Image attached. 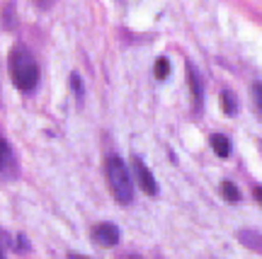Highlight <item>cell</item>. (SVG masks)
Wrapping results in <instances>:
<instances>
[{
    "label": "cell",
    "mask_w": 262,
    "mask_h": 259,
    "mask_svg": "<svg viewBox=\"0 0 262 259\" xmlns=\"http://www.w3.org/2000/svg\"><path fill=\"white\" fill-rule=\"evenodd\" d=\"M0 259H8V257H5V250H3V247H0Z\"/></svg>",
    "instance_id": "obj_17"
},
{
    "label": "cell",
    "mask_w": 262,
    "mask_h": 259,
    "mask_svg": "<svg viewBox=\"0 0 262 259\" xmlns=\"http://www.w3.org/2000/svg\"><path fill=\"white\" fill-rule=\"evenodd\" d=\"M153 75H156V80H160V83H163V80H165V78H168V75H170V61H168V58H165V56H160L158 61H156V68H153Z\"/></svg>",
    "instance_id": "obj_10"
},
{
    "label": "cell",
    "mask_w": 262,
    "mask_h": 259,
    "mask_svg": "<svg viewBox=\"0 0 262 259\" xmlns=\"http://www.w3.org/2000/svg\"><path fill=\"white\" fill-rule=\"evenodd\" d=\"M211 148H214V153L219 157H228L231 155V140L226 138L224 133H214V136H211Z\"/></svg>",
    "instance_id": "obj_8"
},
{
    "label": "cell",
    "mask_w": 262,
    "mask_h": 259,
    "mask_svg": "<svg viewBox=\"0 0 262 259\" xmlns=\"http://www.w3.org/2000/svg\"><path fill=\"white\" fill-rule=\"evenodd\" d=\"M90 238H93L100 247H112L119 242V228L114 223L104 221V223H97L93 230H90Z\"/></svg>",
    "instance_id": "obj_3"
},
{
    "label": "cell",
    "mask_w": 262,
    "mask_h": 259,
    "mask_svg": "<svg viewBox=\"0 0 262 259\" xmlns=\"http://www.w3.org/2000/svg\"><path fill=\"white\" fill-rule=\"evenodd\" d=\"M0 177H5V179L17 177V157L5 138H0Z\"/></svg>",
    "instance_id": "obj_4"
},
{
    "label": "cell",
    "mask_w": 262,
    "mask_h": 259,
    "mask_svg": "<svg viewBox=\"0 0 262 259\" xmlns=\"http://www.w3.org/2000/svg\"><path fill=\"white\" fill-rule=\"evenodd\" d=\"M187 83H189V90L194 95V107L202 109V102H204V87H202V78L196 73V68L192 63H187Z\"/></svg>",
    "instance_id": "obj_6"
},
{
    "label": "cell",
    "mask_w": 262,
    "mask_h": 259,
    "mask_svg": "<svg viewBox=\"0 0 262 259\" xmlns=\"http://www.w3.org/2000/svg\"><path fill=\"white\" fill-rule=\"evenodd\" d=\"M253 196H255V201H257V204L262 206V186H257V189H255Z\"/></svg>",
    "instance_id": "obj_15"
},
{
    "label": "cell",
    "mask_w": 262,
    "mask_h": 259,
    "mask_svg": "<svg viewBox=\"0 0 262 259\" xmlns=\"http://www.w3.org/2000/svg\"><path fill=\"white\" fill-rule=\"evenodd\" d=\"M68 259H90V257H83V254H68Z\"/></svg>",
    "instance_id": "obj_16"
},
{
    "label": "cell",
    "mask_w": 262,
    "mask_h": 259,
    "mask_svg": "<svg viewBox=\"0 0 262 259\" xmlns=\"http://www.w3.org/2000/svg\"><path fill=\"white\" fill-rule=\"evenodd\" d=\"M221 109H224L226 116H235V114H238V100H235V92H231V90H221Z\"/></svg>",
    "instance_id": "obj_9"
},
{
    "label": "cell",
    "mask_w": 262,
    "mask_h": 259,
    "mask_svg": "<svg viewBox=\"0 0 262 259\" xmlns=\"http://www.w3.org/2000/svg\"><path fill=\"white\" fill-rule=\"evenodd\" d=\"M134 172H136V182L141 184V189H143L146 194H150V196L158 194V184H156V177L150 175V170L143 165V160H141V157H134Z\"/></svg>",
    "instance_id": "obj_5"
},
{
    "label": "cell",
    "mask_w": 262,
    "mask_h": 259,
    "mask_svg": "<svg viewBox=\"0 0 262 259\" xmlns=\"http://www.w3.org/2000/svg\"><path fill=\"white\" fill-rule=\"evenodd\" d=\"M238 240L243 242L245 247H250L257 254H262V235L257 230H238Z\"/></svg>",
    "instance_id": "obj_7"
},
{
    "label": "cell",
    "mask_w": 262,
    "mask_h": 259,
    "mask_svg": "<svg viewBox=\"0 0 262 259\" xmlns=\"http://www.w3.org/2000/svg\"><path fill=\"white\" fill-rule=\"evenodd\" d=\"M0 247H3V250H5V247H15V240H12L5 230H0Z\"/></svg>",
    "instance_id": "obj_14"
},
{
    "label": "cell",
    "mask_w": 262,
    "mask_h": 259,
    "mask_svg": "<svg viewBox=\"0 0 262 259\" xmlns=\"http://www.w3.org/2000/svg\"><path fill=\"white\" fill-rule=\"evenodd\" d=\"M8 68L15 87H19L22 92H32L39 85V63L25 46H12L8 56Z\"/></svg>",
    "instance_id": "obj_1"
},
{
    "label": "cell",
    "mask_w": 262,
    "mask_h": 259,
    "mask_svg": "<svg viewBox=\"0 0 262 259\" xmlns=\"http://www.w3.org/2000/svg\"><path fill=\"white\" fill-rule=\"evenodd\" d=\"M71 87L75 90V95H78V100H83V83H80V75H78V73L71 75Z\"/></svg>",
    "instance_id": "obj_13"
},
{
    "label": "cell",
    "mask_w": 262,
    "mask_h": 259,
    "mask_svg": "<svg viewBox=\"0 0 262 259\" xmlns=\"http://www.w3.org/2000/svg\"><path fill=\"white\" fill-rule=\"evenodd\" d=\"M221 194L228 199V201H241V192H238V186L233 182H224L221 184Z\"/></svg>",
    "instance_id": "obj_11"
},
{
    "label": "cell",
    "mask_w": 262,
    "mask_h": 259,
    "mask_svg": "<svg viewBox=\"0 0 262 259\" xmlns=\"http://www.w3.org/2000/svg\"><path fill=\"white\" fill-rule=\"evenodd\" d=\"M253 102H255V111H257V116L262 119V83L253 85Z\"/></svg>",
    "instance_id": "obj_12"
},
{
    "label": "cell",
    "mask_w": 262,
    "mask_h": 259,
    "mask_svg": "<svg viewBox=\"0 0 262 259\" xmlns=\"http://www.w3.org/2000/svg\"><path fill=\"white\" fill-rule=\"evenodd\" d=\"M107 182H110V192L122 206L134 201V184H131V175L124 160L119 155L107 157Z\"/></svg>",
    "instance_id": "obj_2"
}]
</instances>
